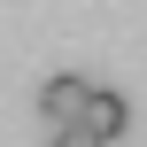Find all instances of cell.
<instances>
[{
	"instance_id": "3",
	"label": "cell",
	"mask_w": 147,
	"mask_h": 147,
	"mask_svg": "<svg viewBox=\"0 0 147 147\" xmlns=\"http://www.w3.org/2000/svg\"><path fill=\"white\" fill-rule=\"evenodd\" d=\"M47 147H109V140H101V132H85V124H62Z\"/></svg>"
},
{
	"instance_id": "1",
	"label": "cell",
	"mask_w": 147,
	"mask_h": 147,
	"mask_svg": "<svg viewBox=\"0 0 147 147\" xmlns=\"http://www.w3.org/2000/svg\"><path fill=\"white\" fill-rule=\"evenodd\" d=\"M85 101H93V85H85V78H47V93H39V116L62 132V124H78V116H85Z\"/></svg>"
},
{
	"instance_id": "2",
	"label": "cell",
	"mask_w": 147,
	"mask_h": 147,
	"mask_svg": "<svg viewBox=\"0 0 147 147\" xmlns=\"http://www.w3.org/2000/svg\"><path fill=\"white\" fill-rule=\"evenodd\" d=\"M85 132H101V140H124V124H132V101L124 93H109V85H93V101H85V116H78Z\"/></svg>"
}]
</instances>
